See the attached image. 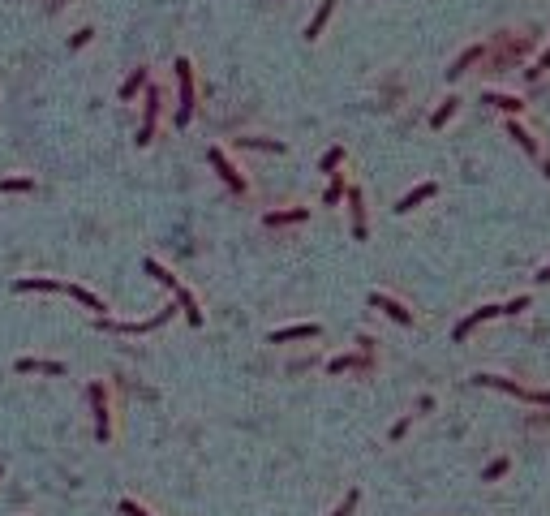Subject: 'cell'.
I'll return each mask as SVG.
<instances>
[{
	"mask_svg": "<svg viewBox=\"0 0 550 516\" xmlns=\"http://www.w3.org/2000/svg\"><path fill=\"white\" fill-rule=\"evenodd\" d=\"M172 69H176V91H181V104H176V125H189V117H193V64L181 56Z\"/></svg>",
	"mask_w": 550,
	"mask_h": 516,
	"instance_id": "cell-1",
	"label": "cell"
},
{
	"mask_svg": "<svg viewBox=\"0 0 550 516\" xmlns=\"http://www.w3.org/2000/svg\"><path fill=\"white\" fill-rule=\"evenodd\" d=\"M172 310H176V305H164V310L151 314L147 322H112V318L99 314V327H104V331H121V336H147V331H155V327H164V322L172 318Z\"/></svg>",
	"mask_w": 550,
	"mask_h": 516,
	"instance_id": "cell-2",
	"label": "cell"
},
{
	"mask_svg": "<svg viewBox=\"0 0 550 516\" xmlns=\"http://www.w3.org/2000/svg\"><path fill=\"white\" fill-rule=\"evenodd\" d=\"M91 413H95V439L108 443L112 439V417H108V392H104V383H91Z\"/></svg>",
	"mask_w": 550,
	"mask_h": 516,
	"instance_id": "cell-3",
	"label": "cell"
},
{
	"mask_svg": "<svg viewBox=\"0 0 550 516\" xmlns=\"http://www.w3.org/2000/svg\"><path fill=\"white\" fill-rule=\"evenodd\" d=\"M477 383H481V387H499V392H512V396L529 400V405H550V392H529V387L512 383V379H503V375H477Z\"/></svg>",
	"mask_w": 550,
	"mask_h": 516,
	"instance_id": "cell-4",
	"label": "cell"
},
{
	"mask_svg": "<svg viewBox=\"0 0 550 516\" xmlns=\"http://www.w3.org/2000/svg\"><path fill=\"white\" fill-rule=\"evenodd\" d=\"M206 159H211V168L219 172V181L228 185L232 194H246V189H250V185H246V176H241V172H237V168L228 164V155H224L219 147H211V151H206Z\"/></svg>",
	"mask_w": 550,
	"mask_h": 516,
	"instance_id": "cell-5",
	"label": "cell"
},
{
	"mask_svg": "<svg viewBox=\"0 0 550 516\" xmlns=\"http://www.w3.org/2000/svg\"><path fill=\"white\" fill-rule=\"evenodd\" d=\"M155 121H159V91L147 86V117H142V125H138V147H147V142L155 138Z\"/></svg>",
	"mask_w": 550,
	"mask_h": 516,
	"instance_id": "cell-6",
	"label": "cell"
},
{
	"mask_svg": "<svg viewBox=\"0 0 550 516\" xmlns=\"http://www.w3.org/2000/svg\"><path fill=\"white\" fill-rule=\"evenodd\" d=\"M370 305H374V310H383L387 318L404 322V327H409V322H413V310H404V305H400L396 297H387V293H370Z\"/></svg>",
	"mask_w": 550,
	"mask_h": 516,
	"instance_id": "cell-7",
	"label": "cell"
},
{
	"mask_svg": "<svg viewBox=\"0 0 550 516\" xmlns=\"http://www.w3.org/2000/svg\"><path fill=\"white\" fill-rule=\"evenodd\" d=\"M318 336V322H297V327H280L271 331V344H288V340H314Z\"/></svg>",
	"mask_w": 550,
	"mask_h": 516,
	"instance_id": "cell-8",
	"label": "cell"
},
{
	"mask_svg": "<svg viewBox=\"0 0 550 516\" xmlns=\"http://www.w3.org/2000/svg\"><path fill=\"white\" fill-rule=\"evenodd\" d=\"M344 198H348V211H352V237L366 241V207H361V189L352 185V189L344 194Z\"/></svg>",
	"mask_w": 550,
	"mask_h": 516,
	"instance_id": "cell-9",
	"label": "cell"
},
{
	"mask_svg": "<svg viewBox=\"0 0 550 516\" xmlns=\"http://www.w3.org/2000/svg\"><path fill=\"white\" fill-rule=\"evenodd\" d=\"M494 314H499V305H481V310H473L464 322H456V331H451V336H456V340H468V331H473V327H481V322H486V318H494Z\"/></svg>",
	"mask_w": 550,
	"mask_h": 516,
	"instance_id": "cell-10",
	"label": "cell"
},
{
	"mask_svg": "<svg viewBox=\"0 0 550 516\" xmlns=\"http://www.w3.org/2000/svg\"><path fill=\"white\" fill-rule=\"evenodd\" d=\"M22 375H64V362H47V357H22L18 362Z\"/></svg>",
	"mask_w": 550,
	"mask_h": 516,
	"instance_id": "cell-11",
	"label": "cell"
},
{
	"mask_svg": "<svg viewBox=\"0 0 550 516\" xmlns=\"http://www.w3.org/2000/svg\"><path fill=\"white\" fill-rule=\"evenodd\" d=\"M434 189H439V185H434V181H426V185H417V189H409V194H404V198L396 202V211L404 215V211H413V207H422L426 198H434Z\"/></svg>",
	"mask_w": 550,
	"mask_h": 516,
	"instance_id": "cell-12",
	"label": "cell"
},
{
	"mask_svg": "<svg viewBox=\"0 0 550 516\" xmlns=\"http://www.w3.org/2000/svg\"><path fill=\"white\" fill-rule=\"evenodd\" d=\"M481 104H494V108L512 112V117H521V108H525L521 95H499V91H486V95H481Z\"/></svg>",
	"mask_w": 550,
	"mask_h": 516,
	"instance_id": "cell-13",
	"label": "cell"
},
{
	"mask_svg": "<svg viewBox=\"0 0 550 516\" xmlns=\"http://www.w3.org/2000/svg\"><path fill=\"white\" fill-rule=\"evenodd\" d=\"M64 284H56V280H47V276H26V280H18V293H60Z\"/></svg>",
	"mask_w": 550,
	"mask_h": 516,
	"instance_id": "cell-14",
	"label": "cell"
},
{
	"mask_svg": "<svg viewBox=\"0 0 550 516\" xmlns=\"http://www.w3.org/2000/svg\"><path fill=\"white\" fill-rule=\"evenodd\" d=\"M176 305L185 310V318L193 322V327H202V310H198V301H193V293H189V288H181V284H176Z\"/></svg>",
	"mask_w": 550,
	"mask_h": 516,
	"instance_id": "cell-15",
	"label": "cell"
},
{
	"mask_svg": "<svg viewBox=\"0 0 550 516\" xmlns=\"http://www.w3.org/2000/svg\"><path fill=\"white\" fill-rule=\"evenodd\" d=\"M331 9H335V0H322V5H318V13L310 18V26H305V39H318V35H322V26H327Z\"/></svg>",
	"mask_w": 550,
	"mask_h": 516,
	"instance_id": "cell-16",
	"label": "cell"
},
{
	"mask_svg": "<svg viewBox=\"0 0 550 516\" xmlns=\"http://www.w3.org/2000/svg\"><path fill=\"white\" fill-rule=\"evenodd\" d=\"M310 215V207H293V211H267V224L271 228H280V224H301Z\"/></svg>",
	"mask_w": 550,
	"mask_h": 516,
	"instance_id": "cell-17",
	"label": "cell"
},
{
	"mask_svg": "<svg viewBox=\"0 0 550 516\" xmlns=\"http://www.w3.org/2000/svg\"><path fill=\"white\" fill-rule=\"evenodd\" d=\"M357 366H370V353H361V357L344 353V357H331V362H327V370H331V375H344V370H357Z\"/></svg>",
	"mask_w": 550,
	"mask_h": 516,
	"instance_id": "cell-18",
	"label": "cell"
},
{
	"mask_svg": "<svg viewBox=\"0 0 550 516\" xmlns=\"http://www.w3.org/2000/svg\"><path fill=\"white\" fill-rule=\"evenodd\" d=\"M138 91H147V69H134L121 86V99H138Z\"/></svg>",
	"mask_w": 550,
	"mask_h": 516,
	"instance_id": "cell-19",
	"label": "cell"
},
{
	"mask_svg": "<svg viewBox=\"0 0 550 516\" xmlns=\"http://www.w3.org/2000/svg\"><path fill=\"white\" fill-rule=\"evenodd\" d=\"M64 293H69L73 301H82V305H86V310H104V301H99V297H95V293H91V288H82V284H64Z\"/></svg>",
	"mask_w": 550,
	"mask_h": 516,
	"instance_id": "cell-20",
	"label": "cell"
},
{
	"mask_svg": "<svg viewBox=\"0 0 550 516\" xmlns=\"http://www.w3.org/2000/svg\"><path fill=\"white\" fill-rule=\"evenodd\" d=\"M507 138H516L529 155H538V142H533V134H529V129H525L521 121H507Z\"/></svg>",
	"mask_w": 550,
	"mask_h": 516,
	"instance_id": "cell-21",
	"label": "cell"
},
{
	"mask_svg": "<svg viewBox=\"0 0 550 516\" xmlns=\"http://www.w3.org/2000/svg\"><path fill=\"white\" fill-rule=\"evenodd\" d=\"M481 52H486L481 43H477V47H468V52H464V56H460V60L447 69V78H460V73H468V64H473V60H481Z\"/></svg>",
	"mask_w": 550,
	"mask_h": 516,
	"instance_id": "cell-22",
	"label": "cell"
},
{
	"mask_svg": "<svg viewBox=\"0 0 550 516\" xmlns=\"http://www.w3.org/2000/svg\"><path fill=\"white\" fill-rule=\"evenodd\" d=\"M147 276H155L159 284H168V288H172V293H176V284H181V280H176V276H172V271H168V267H159V263H155V258H147Z\"/></svg>",
	"mask_w": 550,
	"mask_h": 516,
	"instance_id": "cell-23",
	"label": "cell"
},
{
	"mask_svg": "<svg viewBox=\"0 0 550 516\" xmlns=\"http://www.w3.org/2000/svg\"><path fill=\"white\" fill-rule=\"evenodd\" d=\"M456 108H460V99H443V108H439V112L430 117V125H434V129H443L451 117H456Z\"/></svg>",
	"mask_w": 550,
	"mask_h": 516,
	"instance_id": "cell-24",
	"label": "cell"
},
{
	"mask_svg": "<svg viewBox=\"0 0 550 516\" xmlns=\"http://www.w3.org/2000/svg\"><path fill=\"white\" fill-rule=\"evenodd\" d=\"M26 189H35L30 176H9V181H0V194H26Z\"/></svg>",
	"mask_w": 550,
	"mask_h": 516,
	"instance_id": "cell-25",
	"label": "cell"
},
{
	"mask_svg": "<svg viewBox=\"0 0 550 516\" xmlns=\"http://www.w3.org/2000/svg\"><path fill=\"white\" fill-rule=\"evenodd\" d=\"M339 164H344V147H331L327 155H322V164H318V168H322V172H335Z\"/></svg>",
	"mask_w": 550,
	"mask_h": 516,
	"instance_id": "cell-26",
	"label": "cell"
},
{
	"mask_svg": "<svg viewBox=\"0 0 550 516\" xmlns=\"http://www.w3.org/2000/svg\"><path fill=\"white\" fill-rule=\"evenodd\" d=\"M344 194H348V185H344V181H339V176H335V181L327 185V194H322V202H327V207H335L339 198H344Z\"/></svg>",
	"mask_w": 550,
	"mask_h": 516,
	"instance_id": "cell-27",
	"label": "cell"
},
{
	"mask_svg": "<svg viewBox=\"0 0 550 516\" xmlns=\"http://www.w3.org/2000/svg\"><path fill=\"white\" fill-rule=\"evenodd\" d=\"M357 499H361L357 491H348V495H344V499H339V504L331 508V516H352V508H357Z\"/></svg>",
	"mask_w": 550,
	"mask_h": 516,
	"instance_id": "cell-28",
	"label": "cell"
},
{
	"mask_svg": "<svg viewBox=\"0 0 550 516\" xmlns=\"http://www.w3.org/2000/svg\"><path fill=\"white\" fill-rule=\"evenodd\" d=\"M503 473H507V456H499V460H490V465H486V473H481V478H486V482H499Z\"/></svg>",
	"mask_w": 550,
	"mask_h": 516,
	"instance_id": "cell-29",
	"label": "cell"
},
{
	"mask_svg": "<svg viewBox=\"0 0 550 516\" xmlns=\"http://www.w3.org/2000/svg\"><path fill=\"white\" fill-rule=\"evenodd\" d=\"M246 147H258V151H284V142H271V138H241Z\"/></svg>",
	"mask_w": 550,
	"mask_h": 516,
	"instance_id": "cell-30",
	"label": "cell"
},
{
	"mask_svg": "<svg viewBox=\"0 0 550 516\" xmlns=\"http://www.w3.org/2000/svg\"><path fill=\"white\" fill-rule=\"evenodd\" d=\"M91 35H95V30H91V26H82L77 35H69V47H73V52H77V47H86V43H91Z\"/></svg>",
	"mask_w": 550,
	"mask_h": 516,
	"instance_id": "cell-31",
	"label": "cell"
},
{
	"mask_svg": "<svg viewBox=\"0 0 550 516\" xmlns=\"http://www.w3.org/2000/svg\"><path fill=\"white\" fill-rule=\"evenodd\" d=\"M521 310H529V297H516L507 305H499V314H521Z\"/></svg>",
	"mask_w": 550,
	"mask_h": 516,
	"instance_id": "cell-32",
	"label": "cell"
},
{
	"mask_svg": "<svg viewBox=\"0 0 550 516\" xmlns=\"http://www.w3.org/2000/svg\"><path fill=\"white\" fill-rule=\"evenodd\" d=\"M121 512H125V516H151L142 504H134V499H121Z\"/></svg>",
	"mask_w": 550,
	"mask_h": 516,
	"instance_id": "cell-33",
	"label": "cell"
},
{
	"mask_svg": "<svg viewBox=\"0 0 550 516\" xmlns=\"http://www.w3.org/2000/svg\"><path fill=\"white\" fill-rule=\"evenodd\" d=\"M546 69H550V47H546V52H542V60H538V64H533V69H529V78H542Z\"/></svg>",
	"mask_w": 550,
	"mask_h": 516,
	"instance_id": "cell-34",
	"label": "cell"
},
{
	"mask_svg": "<svg viewBox=\"0 0 550 516\" xmlns=\"http://www.w3.org/2000/svg\"><path fill=\"white\" fill-rule=\"evenodd\" d=\"M538 280H542V284H546V280H550V263H546V267H542V271H538Z\"/></svg>",
	"mask_w": 550,
	"mask_h": 516,
	"instance_id": "cell-35",
	"label": "cell"
}]
</instances>
